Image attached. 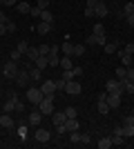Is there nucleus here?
I'll return each mask as SVG.
<instances>
[{
    "label": "nucleus",
    "mask_w": 134,
    "mask_h": 149,
    "mask_svg": "<svg viewBox=\"0 0 134 149\" xmlns=\"http://www.w3.org/2000/svg\"><path fill=\"white\" fill-rule=\"evenodd\" d=\"M2 2H5V0H0V5H2Z\"/></svg>",
    "instance_id": "58"
},
{
    "label": "nucleus",
    "mask_w": 134,
    "mask_h": 149,
    "mask_svg": "<svg viewBox=\"0 0 134 149\" xmlns=\"http://www.w3.org/2000/svg\"><path fill=\"white\" fill-rule=\"evenodd\" d=\"M130 82H134V67H128V76H125Z\"/></svg>",
    "instance_id": "42"
},
{
    "label": "nucleus",
    "mask_w": 134,
    "mask_h": 149,
    "mask_svg": "<svg viewBox=\"0 0 134 149\" xmlns=\"http://www.w3.org/2000/svg\"><path fill=\"white\" fill-rule=\"evenodd\" d=\"M2 109H5V113H11V111H22V102H20V100H18V96L13 93L11 98H9V100L5 102V107H2Z\"/></svg>",
    "instance_id": "1"
},
{
    "label": "nucleus",
    "mask_w": 134,
    "mask_h": 149,
    "mask_svg": "<svg viewBox=\"0 0 134 149\" xmlns=\"http://www.w3.org/2000/svg\"><path fill=\"white\" fill-rule=\"evenodd\" d=\"M36 7H40V9H47V7H49V0H38V2H36Z\"/></svg>",
    "instance_id": "44"
},
{
    "label": "nucleus",
    "mask_w": 134,
    "mask_h": 149,
    "mask_svg": "<svg viewBox=\"0 0 134 149\" xmlns=\"http://www.w3.org/2000/svg\"><path fill=\"white\" fill-rule=\"evenodd\" d=\"M65 116H67V118H76V109H74V107H67V109H65Z\"/></svg>",
    "instance_id": "40"
},
{
    "label": "nucleus",
    "mask_w": 134,
    "mask_h": 149,
    "mask_svg": "<svg viewBox=\"0 0 134 149\" xmlns=\"http://www.w3.org/2000/svg\"><path fill=\"white\" fill-rule=\"evenodd\" d=\"M85 54V45H74V54L72 56H83Z\"/></svg>",
    "instance_id": "31"
},
{
    "label": "nucleus",
    "mask_w": 134,
    "mask_h": 149,
    "mask_svg": "<svg viewBox=\"0 0 134 149\" xmlns=\"http://www.w3.org/2000/svg\"><path fill=\"white\" fill-rule=\"evenodd\" d=\"M40 120H43V113H40V109H34V111L29 113V123H32V125H40Z\"/></svg>",
    "instance_id": "17"
},
{
    "label": "nucleus",
    "mask_w": 134,
    "mask_h": 149,
    "mask_svg": "<svg viewBox=\"0 0 134 149\" xmlns=\"http://www.w3.org/2000/svg\"><path fill=\"white\" fill-rule=\"evenodd\" d=\"M60 51H63L65 56H72V54H74V45H72L69 40H65V42L60 45Z\"/></svg>",
    "instance_id": "20"
},
{
    "label": "nucleus",
    "mask_w": 134,
    "mask_h": 149,
    "mask_svg": "<svg viewBox=\"0 0 134 149\" xmlns=\"http://www.w3.org/2000/svg\"><path fill=\"white\" fill-rule=\"evenodd\" d=\"M20 56H22V54H20V51H18V49H16V51H13V54H11V60H18V58H20Z\"/></svg>",
    "instance_id": "54"
},
{
    "label": "nucleus",
    "mask_w": 134,
    "mask_h": 149,
    "mask_svg": "<svg viewBox=\"0 0 134 149\" xmlns=\"http://www.w3.org/2000/svg\"><path fill=\"white\" fill-rule=\"evenodd\" d=\"M29 76H32V80H40V76H43V71H40L38 67H29Z\"/></svg>",
    "instance_id": "25"
},
{
    "label": "nucleus",
    "mask_w": 134,
    "mask_h": 149,
    "mask_svg": "<svg viewBox=\"0 0 134 149\" xmlns=\"http://www.w3.org/2000/svg\"><path fill=\"white\" fill-rule=\"evenodd\" d=\"M105 91H107V93H123L125 89H123L121 80L116 78V80H107V82H105Z\"/></svg>",
    "instance_id": "5"
},
{
    "label": "nucleus",
    "mask_w": 134,
    "mask_h": 149,
    "mask_svg": "<svg viewBox=\"0 0 134 149\" xmlns=\"http://www.w3.org/2000/svg\"><path fill=\"white\" fill-rule=\"evenodd\" d=\"M56 131H58V134H65V131H67V129H65V123L63 125H56Z\"/></svg>",
    "instance_id": "51"
},
{
    "label": "nucleus",
    "mask_w": 134,
    "mask_h": 149,
    "mask_svg": "<svg viewBox=\"0 0 134 149\" xmlns=\"http://www.w3.org/2000/svg\"><path fill=\"white\" fill-rule=\"evenodd\" d=\"M121 65L123 67H132V54H123L121 51Z\"/></svg>",
    "instance_id": "22"
},
{
    "label": "nucleus",
    "mask_w": 134,
    "mask_h": 149,
    "mask_svg": "<svg viewBox=\"0 0 134 149\" xmlns=\"http://www.w3.org/2000/svg\"><path fill=\"white\" fill-rule=\"evenodd\" d=\"M32 18H40V13H43V9H40V7H32Z\"/></svg>",
    "instance_id": "39"
},
{
    "label": "nucleus",
    "mask_w": 134,
    "mask_h": 149,
    "mask_svg": "<svg viewBox=\"0 0 134 149\" xmlns=\"http://www.w3.org/2000/svg\"><path fill=\"white\" fill-rule=\"evenodd\" d=\"M72 71H74V76H76V78L83 74V69H81V67H72Z\"/></svg>",
    "instance_id": "50"
},
{
    "label": "nucleus",
    "mask_w": 134,
    "mask_h": 149,
    "mask_svg": "<svg viewBox=\"0 0 134 149\" xmlns=\"http://www.w3.org/2000/svg\"><path fill=\"white\" fill-rule=\"evenodd\" d=\"M29 78H32V76H29V69H22V71L16 74V82H18L20 87H25L27 82H29Z\"/></svg>",
    "instance_id": "8"
},
{
    "label": "nucleus",
    "mask_w": 134,
    "mask_h": 149,
    "mask_svg": "<svg viewBox=\"0 0 134 149\" xmlns=\"http://www.w3.org/2000/svg\"><path fill=\"white\" fill-rule=\"evenodd\" d=\"M65 91L69 93V96H78V93H81V85H78L76 80H67V85H65Z\"/></svg>",
    "instance_id": "7"
},
{
    "label": "nucleus",
    "mask_w": 134,
    "mask_h": 149,
    "mask_svg": "<svg viewBox=\"0 0 134 149\" xmlns=\"http://www.w3.org/2000/svg\"><path fill=\"white\" fill-rule=\"evenodd\" d=\"M125 18H128V25L134 29V13H132V16H125Z\"/></svg>",
    "instance_id": "52"
},
{
    "label": "nucleus",
    "mask_w": 134,
    "mask_h": 149,
    "mask_svg": "<svg viewBox=\"0 0 134 149\" xmlns=\"http://www.w3.org/2000/svg\"><path fill=\"white\" fill-rule=\"evenodd\" d=\"M34 67H38L40 71H45V69L49 67V58H47V56H38L36 62H34Z\"/></svg>",
    "instance_id": "13"
},
{
    "label": "nucleus",
    "mask_w": 134,
    "mask_h": 149,
    "mask_svg": "<svg viewBox=\"0 0 134 149\" xmlns=\"http://www.w3.org/2000/svg\"><path fill=\"white\" fill-rule=\"evenodd\" d=\"M132 13H134V2H128L123 7V16H132Z\"/></svg>",
    "instance_id": "30"
},
{
    "label": "nucleus",
    "mask_w": 134,
    "mask_h": 149,
    "mask_svg": "<svg viewBox=\"0 0 134 149\" xmlns=\"http://www.w3.org/2000/svg\"><path fill=\"white\" fill-rule=\"evenodd\" d=\"M85 45H89V47H94V45H98V38L92 33V36H85Z\"/></svg>",
    "instance_id": "29"
},
{
    "label": "nucleus",
    "mask_w": 134,
    "mask_h": 149,
    "mask_svg": "<svg viewBox=\"0 0 134 149\" xmlns=\"http://www.w3.org/2000/svg\"><path fill=\"white\" fill-rule=\"evenodd\" d=\"M121 136L123 138H134V125H121Z\"/></svg>",
    "instance_id": "15"
},
{
    "label": "nucleus",
    "mask_w": 134,
    "mask_h": 149,
    "mask_svg": "<svg viewBox=\"0 0 134 149\" xmlns=\"http://www.w3.org/2000/svg\"><path fill=\"white\" fill-rule=\"evenodd\" d=\"M16 11H18V13H29V11H32V5H29L27 0H18V5H16Z\"/></svg>",
    "instance_id": "14"
},
{
    "label": "nucleus",
    "mask_w": 134,
    "mask_h": 149,
    "mask_svg": "<svg viewBox=\"0 0 134 149\" xmlns=\"http://www.w3.org/2000/svg\"><path fill=\"white\" fill-rule=\"evenodd\" d=\"M98 113H101V116H105V113H109V105H107V100L98 98Z\"/></svg>",
    "instance_id": "21"
},
{
    "label": "nucleus",
    "mask_w": 134,
    "mask_h": 149,
    "mask_svg": "<svg viewBox=\"0 0 134 149\" xmlns=\"http://www.w3.org/2000/svg\"><path fill=\"white\" fill-rule=\"evenodd\" d=\"M78 125H81V123H78L76 118H65V129H67V131H76Z\"/></svg>",
    "instance_id": "16"
},
{
    "label": "nucleus",
    "mask_w": 134,
    "mask_h": 149,
    "mask_svg": "<svg viewBox=\"0 0 134 149\" xmlns=\"http://www.w3.org/2000/svg\"><path fill=\"white\" fill-rule=\"evenodd\" d=\"M123 54H134V42H128V45H125Z\"/></svg>",
    "instance_id": "41"
},
{
    "label": "nucleus",
    "mask_w": 134,
    "mask_h": 149,
    "mask_svg": "<svg viewBox=\"0 0 134 149\" xmlns=\"http://www.w3.org/2000/svg\"><path fill=\"white\" fill-rule=\"evenodd\" d=\"M74 78H76V76H74V71H72V69H65L63 71V80L67 82V80H74Z\"/></svg>",
    "instance_id": "32"
},
{
    "label": "nucleus",
    "mask_w": 134,
    "mask_h": 149,
    "mask_svg": "<svg viewBox=\"0 0 134 149\" xmlns=\"http://www.w3.org/2000/svg\"><path fill=\"white\" fill-rule=\"evenodd\" d=\"M40 18H43V22H51V18H54V16H51V13L47 11V9H43V13H40Z\"/></svg>",
    "instance_id": "36"
},
{
    "label": "nucleus",
    "mask_w": 134,
    "mask_h": 149,
    "mask_svg": "<svg viewBox=\"0 0 134 149\" xmlns=\"http://www.w3.org/2000/svg\"><path fill=\"white\" fill-rule=\"evenodd\" d=\"M132 116H134V107H132Z\"/></svg>",
    "instance_id": "57"
},
{
    "label": "nucleus",
    "mask_w": 134,
    "mask_h": 149,
    "mask_svg": "<svg viewBox=\"0 0 134 149\" xmlns=\"http://www.w3.org/2000/svg\"><path fill=\"white\" fill-rule=\"evenodd\" d=\"M96 13H94V9H89V7H85V18H94Z\"/></svg>",
    "instance_id": "47"
},
{
    "label": "nucleus",
    "mask_w": 134,
    "mask_h": 149,
    "mask_svg": "<svg viewBox=\"0 0 134 149\" xmlns=\"http://www.w3.org/2000/svg\"><path fill=\"white\" fill-rule=\"evenodd\" d=\"M40 91H43L45 96H54V91H56V82H54V80H45L43 85H40Z\"/></svg>",
    "instance_id": "6"
},
{
    "label": "nucleus",
    "mask_w": 134,
    "mask_h": 149,
    "mask_svg": "<svg viewBox=\"0 0 134 149\" xmlns=\"http://www.w3.org/2000/svg\"><path fill=\"white\" fill-rule=\"evenodd\" d=\"M2 5H7V7H13V5H18V0H5Z\"/></svg>",
    "instance_id": "53"
},
{
    "label": "nucleus",
    "mask_w": 134,
    "mask_h": 149,
    "mask_svg": "<svg viewBox=\"0 0 134 149\" xmlns=\"http://www.w3.org/2000/svg\"><path fill=\"white\" fill-rule=\"evenodd\" d=\"M65 118H67V116H65V111H63V113H60V111H54V113H51V123H54V125H63Z\"/></svg>",
    "instance_id": "19"
},
{
    "label": "nucleus",
    "mask_w": 134,
    "mask_h": 149,
    "mask_svg": "<svg viewBox=\"0 0 134 149\" xmlns=\"http://www.w3.org/2000/svg\"><path fill=\"white\" fill-rule=\"evenodd\" d=\"M16 49H18L20 54H27V49H29V45H27L25 40H20V42H18V47H16Z\"/></svg>",
    "instance_id": "35"
},
{
    "label": "nucleus",
    "mask_w": 134,
    "mask_h": 149,
    "mask_svg": "<svg viewBox=\"0 0 134 149\" xmlns=\"http://www.w3.org/2000/svg\"><path fill=\"white\" fill-rule=\"evenodd\" d=\"M107 105H109V109L121 107V93H107Z\"/></svg>",
    "instance_id": "10"
},
{
    "label": "nucleus",
    "mask_w": 134,
    "mask_h": 149,
    "mask_svg": "<svg viewBox=\"0 0 134 149\" xmlns=\"http://www.w3.org/2000/svg\"><path fill=\"white\" fill-rule=\"evenodd\" d=\"M49 29H51V22H40L38 27H36V31H38V33H49Z\"/></svg>",
    "instance_id": "23"
},
{
    "label": "nucleus",
    "mask_w": 134,
    "mask_h": 149,
    "mask_svg": "<svg viewBox=\"0 0 134 149\" xmlns=\"http://www.w3.org/2000/svg\"><path fill=\"white\" fill-rule=\"evenodd\" d=\"M92 33H94V36H105V27H103V22H96L94 29H92Z\"/></svg>",
    "instance_id": "24"
},
{
    "label": "nucleus",
    "mask_w": 134,
    "mask_h": 149,
    "mask_svg": "<svg viewBox=\"0 0 134 149\" xmlns=\"http://www.w3.org/2000/svg\"><path fill=\"white\" fill-rule=\"evenodd\" d=\"M112 145H123V136L121 134H112Z\"/></svg>",
    "instance_id": "37"
},
{
    "label": "nucleus",
    "mask_w": 134,
    "mask_h": 149,
    "mask_svg": "<svg viewBox=\"0 0 134 149\" xmlns=\"http://www.w3.org/2000/svg\"><path fill=\"white\" fill-rule=\"evenodd\" d=\"M38 109H40V113H43V116H49V113H54V96H45V98L40 100Z\"/></svg>",
    "instance_id": "2"
},
{
    "label": "nucleus",
    "mask_w": 134,
    "mask_h": 149,
    "mask_svg": "<svg viewBox=\"0 0 134 149\" xmlns=\"http://www.w3.org/2000/svg\"><path fill=\"white\" fill-rule=\"evenodd\" d=\"M94 13H96V18H105L107 16V5L103 0H98V5L94 7Z\"/></svg>",
    "instance_id": "9"
},
{
    "label": "nucleus",
    "mask_w": 134,
    "mask_h": 149,
    "mask_svg": "<svg viewBox=\"0 0 134 149\" xmlns=\"http://www.w3.org/2000/svg\"><path fill=\"white\" fill-rule=\"evenodd\" d=\"M27 2H29V0H27Z\"/></svg>",
    "instance_id": "59"
},
{
    "label": "nucleus",
    "mask_w": 134,
    "mask_h": 149,
    "mask_svg": "<svg viewBox=\"0 0 134 149\" xmlns=\"http://www.w3.org/2000/svg\"><path fill=\"white\" fill-rule=\"evenodd\" d=\"M27 58H29V62H36V58L40 56V51H38V47H29L27 49V54H25Z\"/></svg>",
    "instance_id": "18"
},
{
    "label": "nucleus",
    "mask_w": 134,
    "mask_h": 149,
    "mask_svg": "<svg viewBox=\"0 0 134 149\" xmlns=\"http://www.w3.org/2000/svg\"><path fill=\"white\" fill-rule=\"evenodd\" d=\"M49 138H51V134L47 129H36V140L38 143H49Z\"/></svg>",
    "instance_id": "12"
},
{
    "label": "nucleus",
    "mask_w": 134,
    "mask_h": 149,
    "mask_svg": "<svg viewBox=\"0 0 134 149\" xmlns=\"http://www.w3.org/2000/svg\"><path fill=\"white\" fill-rule=\"evenodd\" d=\"M96 145H98V149H109L112 147V138H101Z\"/></svg>",
    "instance_id": "26"
},
{
    "label": "nucleus",
    "mask_w": 134,
    "mask_h": 149,
    "mask_svg": "<svg viewBox=\"0 0 134 149\" xmlns=\"http://www.w3.org/2000/svg\"><path fill=\"white\" fill-rule=\"evenodd\" d=\"M114 74H116V78H119V80H121V78H125V76H128V67H123V65H121V67L116 69Z\"/></svg>",
    "instance_id": "28"
},
{
    "label": "nucleus",
    "mask_w": 134,
    "mask_h": 149,
    "mask_svg": "<svg viewBox=\"0 0 134 149\" xmlns=\"http://www.w3.org/2000/svg\"><path fill=\"white\" fill-rule=\"evenodd\" d=\"M85 2H87V7H89V9H94V7L98 5V0H85Z\"/></svg>",
    "instance_id": "49"
},
{
    "label": "nucleus",
    "mask_w": 134,
    "mask_h": 149,
    "mask_svg": "<svg viewBox=\"0 0 134 149\" xmlns=\"http://www.w3.org/2000/svg\"><path fill=\"white\" fill-rule=\"evenodd\" d=\"M13 31H16V22L9 20V22H7V33H13Z\"/></svg>",
    "instance_id": "43"
},
{
    "label": "nucleus",
    "mask_w": 134,
    "mask_h": 149,
    "mask_svg": "<svg viewBox=\"0 0 134 149\" xmlns=\"http://www.w3.org/2000/svg\"><path fill=\"white\" fill-rule=\"evenodd\" d=\"M81 136H83V134H78V129L69 131V140H72V143H81Z\"/></svg>",
    "instance_id": "33"
},
{
    "label": "nucleus",
    "mask_w": 134,
    "mask_h": 149,
    "mask_svg": "<svg viewBox=\"0 0 134 149\" xmlns=\"http://www.w3.org/2000/svg\"><path fill=\"white\" fill-rule=\"evenodd\" d=\"M123 125H134V116H132V113H130V116H125V118H123Z\"/></svg>",
    "instance_id": "46"
},
{
    "label": "nucleus",
    "mask_w": 134,
    "mask_h": 149,
    "mask_svg": "<svg viewBox=\"0 0 134 149\" xmlns=\"http://www.w3.org/2000/svg\"><path fill=\"white\" fill-rule=\"evenodd\" d=\"M13 125H16V123H13V118L9 116V113H2V116H0V127H5V129H11Z\"/></svg>",
    "instance_id": "11"
},
{
    "label": "nucleus",
    "mask_w": 134,
    "mask_h": 149,
    "mask_svg": "<svg viewBox=\"0 0 134 149\" xmlns=\"http://www.w3.org/2000/svg\"><path fill=\"white\" fill-rule=\"evenodd\" d=\"M81 143H85V145L89 143V136H87V134H83V136H81Z\"/></svg>",
    "instance_id": "55"
},
{
    "label": "nucleus",
    "mask_w": 134,
    "mask_h": 149,
    "mask_svg": "<svg viewBox=\"0 0 134 149\" xmlns=\"http://www.w3.org/2000/svg\"><path fill=\"white\" fill-rule=\"evenodd\" d=\"M49 49H51L49 45H40V47H38V51H40V56H49Z\"/></svg>",
    "instance_id": "38"
},
{
    "label": "nucleus",
    "mask_w": 134,
    "mask_h": 149,
    "mask_svg": "<svg viewBox=\"0 0 134 149\" xmlns=\"http://www.w3.org/2000/svg\"><path fill=\"white\" fill-rule=\"evenodd\" d=\"M54 82H56V89H65V85H67L63 78H58V80H54Z\"/></svg>",
    "instance_id": "45"
},
{
    "label": "nucleus",
    "mask_w": 134,
    "mask_h": 149,
    "mask_svg": "<svg viewBox=\"0 0 134 149\" xmlns=\"http://www.w3.org/2000/svg\"><path fill=\"white\" fill-rule=\"evenodd\" d=\"M16 74H18V65H16V60L5 62V67H2V76H5V78H16Z\"/></svg>",
    "instance_id": "4"
},
{
    "label": "nucleus",
    "mask_w": 134,
    "mask_h": 149,
    "mask_svg": "<svg viewBox=\"0 0 134 149\" xmlns=\"http://www.w3.org/2000/svg\"><path fill=\"white\" fill-rule=\"evenodd\" d=\"M116 49H119V47H116L114 42H105V54H116Z\"/></svg>",
    "instance_id": "34"
},
{
    "label": "nucleus",
    "mask_w": 134,
    "mask_h": 149,
    "mask_svg": "<svg viewBox=\"0 0 134 149\" xmlns=\"http://www.w3.org/2000/svg\"><path fill=\"white\" fill-rule=\"evenodd\" d=\"M43 98H45V93L40 91V87H32L29 91H27V100H29L32 105H36V107L40 105V100H43Z\"/></svg>",
    "instance_id": "3"
},
{
    "label": "nucleus",
    "mask_w": 134,
    "mask_h": 149,
    "mask_svg": "<svg viewBox=\"0 0 134 149\" xmlns=\"http://www.w3.org/2000/svg\"><path fill=\"white\" fill-rule=\"evenodd\" d=\"M7 33V25H0V36H5Z\"/></svg>",
    "instance_id": "56"
},
{
    "label": "nucleus",
    "mask_w": 134,
    "mask_h": 149,
    "mask_svg": "<svg viewBox=\"0 0 134 149\" xmlns=\"http://www.w3.org/2000/svg\"><path fill=\"white\" fill-rule=\"evenodd\" d=\"M60 67H63V69H72V67H74V65H72V58L63 56V58H60Z\"/></svg>",
    "instance_id": "27"
},
{
    "label": "nucleus",
    "mask_w": 134,
    "mask_h": 149,
    "mask_svg": "<svg viewBox=\"0 0 134 149\" xmlns=\"http://www.w3.org/2000/svg\"><path fill=\"white\" fill-rule=\"evenodd\" d=\"M9 22V18H7V13L5 11H0V25H7Z\"/></svg>",
    "instance_id": "48"
}]
</instances>
